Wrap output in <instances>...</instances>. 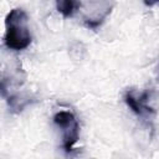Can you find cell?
I'll return each instance as SVG.
<instances>
[{
  "label": "cell",
  "instance_id": "obj_1",
  "mask_svg": "<svg viewBox=\"0 0 159 159\" xmlns=\"http://www.w3.org/2000/svg\"><path fill=\"white\" fill-rule=\"evenodd\" d=\"M27 15L20 9L15 7L5 17V35L4 43L7 48L21 51L30 46L32 37L27 25Z\"/></svg>",
  "mask_w": 159,
  "mask_h": 159
},
{
  "label": "cell",
  "instance_id": "obj_2",
  "mask_svg": "<svg viewBox=\"0 0 159 159\" xmlns=\"http://www.w3.org/2000/svg\"><path fill=\"white\" fill-rule=\"evenodd\" d=\"M55 124L62 130V147L66 153L73 150L80 138V124L72 112L60 111L53 116Z\"/></svg>",
  "mask_w": 159,
  "mask_h": 159
},
{
  "label": "cell",
  "instance_id": "obj_3",
  "mask_svg": "<svg viewBox=\"0 0 159 159\" xmlns=\"http://www.w3.org/2000/svg\"><path fill=\"white\" fill-rule=\"evenodd\" d=\"M147 97H148V93H143L142 96L139 97H135L134 93L132 91H128L124 96V101L127 103V106L139 117L142 118H145V117H149L150 114H153V108H150L148 104H147Z\"/></svg>",
  "mask_w": 159,
  "mask_h": 159
},
{
  "label": "cell",
  "instance_id": "obj_4",
  "mask_svg": "<svg viewBox=\"0 0 159 159\" xmlns=\"http://www.w3.org/2000/svg\"><path fill=\"white\" fill-rule=\"evenodd\" d=\"M56 9L63 17H72L81 7L80 0H55Z\"/></svg>",
  "mask_w": 159,
  "mask_h": 159
},
{
  "label": "cell",
  "instance_id": "obj_5",
  "mask_svg": "<svg viewBox=\"0 0 159 159\" xmlns=\"http://www.w3.org/2000/svg\"><path fill=\"white\" fill-rule=\"evenodd\" d=\"M143 2H144L147 6H153L154 4L159 2V0H143Z\"/></svg>",
  "mask_w": 159,
  "mask_h": 159
}]
</instances>
